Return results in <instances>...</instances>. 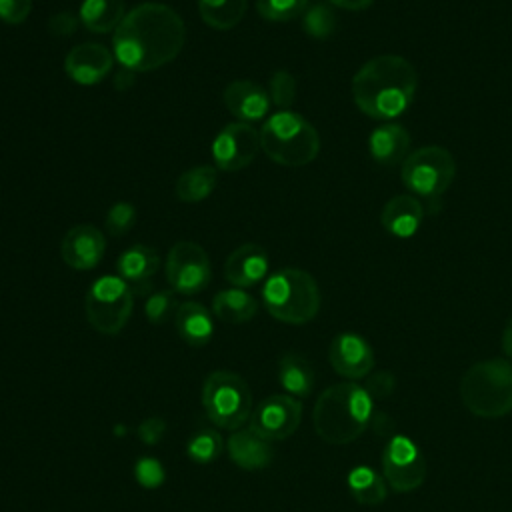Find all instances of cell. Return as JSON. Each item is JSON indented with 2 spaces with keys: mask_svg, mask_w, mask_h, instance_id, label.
<instances>
[{
  "mask_svg": "<svg viewBox=\"0 0 512 512\" xmlns=\"http://www.w3.org/2000/svg\"><path fill=\"white\" fill-rule=\"evenodd\" d=\"M186 40L178 12L160 2H144L126 12L114 30L112 46L118 62L132 72L156 70L172 62Z\"/></svg>",
  "mask_w": 512,
  "mask_h": 512,
  "instance_id": "1",
  "label": "cell"
},
{
  "mask_svg": "<svg viewBox=\"0 0 512 512\" xmlns=\"http://www.w3.org/2000/svg\"><path fill=\"white\" fill-rule=\"evenodd\" d=\"M418 88L416 68L398 54H378L352 78V98L374 120H392L406 112Z\"/></svg>",
  "mask_w": 512,
  "mask_h": 512,
  "instance_id": "2",
  "label": "cell"
},
{
  "mask_svg": "<svg viewBox=\"0 0 512 512\" xmlns=\"http://www.w3.org/2000/svg\"><path fill=\"white\" fill-rule=\"evenodd\" d=\"M372 414L374 400L366 388L346 380L320 392L312 410V424L326 444L344 446L366 432Z\"/></svg>",
  "mask_w": 512,
  "mask_h": 512,
  "instance_id": "3",
  "label": "cell"
},
{
  "mask_svg": "<svg viewBox=\"0 0 512 512\" xmlns=\"http://www.w3.org/2000/svg\"><path fill=\"white\" fill-rule=\"evenodd\" d=\"M460 400L478 418L494 420L512 412V362L488 358L472 364L460 380Z\"/></svg>",
  "mask_w": 512,
  "mask_h": 512,
  "instance_id": "4",
  "label": "cell"
},
{
  "mask_svg": "<svg viewBox=\"0 0 512 512\" xmlns=\"http://www.w3.org/2000/svg\"><path fill=\"white\" fill-rule=\"evenodd\" d=\"M260 148L276 164L300 168L318 156L320 136L302 114L280 110L260 128Z\"/></svg>",
  "mask_w": 512,
  "mask_h": 512,
  "instance_id": "5",
  "label": "cell"
},
{
  "mask_svg": "<svg viewBox=\"0 0 512 512\" xmlns=\"http://www.w3.org/2000/svg\"><path fill=\"white\" fill-rule=\"evenodd\" d=\"M262 300L272 318L284 324H306L320 310V288L306 270L282 268L266 280Z\"/></svg>",
  "mask_w": 512,
  "mask_h": 512,
  "instance_id": "6",
  "label": "cell"
},
{
  "mask_svg": "<svg viewBox=\"0 0 512 512\" xmlns=\"http://www.w3.org/2000/svg\"><path fill=\"white\" fill-rule=\"evenodd\" d=\"M202 408L214 426L234 432L252 416V392L240 374L216 370L202 384Z\"/></svg>",
  "mask_w": 512,
  "mask_h": 512,
  "instance_id": "7",
  "label": "cell"
},
{
  "mask_svg": "<svg viewBox=\"0 0 512 512\" xmlns=\"http://www.w3.org/2000/svg\"><path fill=\"white\" fill-rule=\"evenodd\" d=\"M456 176V160L442 146H422L406 156L400 168L402 184L416 196L438 200Z\"/></svg>",
  "mask_w": 512,
  "mask_h": 512,
  "instance_id": "8",
  "label": "cell"
},
{
  "mask_svg": "<svg viewBox=\"0 0 512 512\" xmlns=\"http://www.w3.org/2000/svg\"><path fill=\"white\" fill-rule=\"evenodd\" d=\"M132 308L134 292L120 276H100L84 298L88 324L106 336L118 334L128 324Z\"/></svg>",
  "mask_w": 512,
  "mask_h": 512,
  "instance_id": "9",
  "label": "cell"
},
{
  "mask_svg": "<svg viewBox=\"0 0 512 512\" xmlns=\"http://www.w3.org/2000/svg\"><path fill=\"white\" fill-rule=\"evenodd\" d=\"M382 476L386 484L400 494L420 488L426 480V460L418 444L408 436H392L380 454Z\"/></svg>",
  "mask_w": 512,
  "mask_h": 512,
  "instance_id": "10",
  "label": "cell"
},
{
  "mask_svg": "<svg viewBox=\"0 0 512 512\" xmlns=\"http://www.w3.org/2000/svg\"><path fill=\"white\" fill-rule=\"evenodd\" d=\"M166 278L176 294L192 296L202 292L212 278L206 250L190 240L176 242L166 258Z\"/></svg>",
  "mask_w": 512,
  "mask_h": 512,
  "instance_id": "11",
  "label": "cell"
},
{
  "mask_svg": "<svg viewBox=\"0 0 512 512\" xmlns=\"http://www.w3.org/2000/svg\"><path fill=\"white\" fill-rule=\"evenodd\" d=\"M300 422L302 402L290 394H272L252 410L248 428L270 442H278L290 438Z\"/></svg>",
  "mask_w": 512,
  "mask_h": 512,
  "instance_id": "12",
  "label": "cell"
},
{
  "mask_svg": "<svg viewBox=\"0 0 512 512\" xmlns=\"http://www.w3.org/2000/svg\"><path fill=\"white\" fill-rule=\"evenodd\" d=\"M260 150V132L248 122L226 124L212 142V158L220 170L246 168Z\"/></svg>",
  "mask_w": 512,
  "mask_h": 512,
  "instance_id": "13",
  "label": "cell"
},
{
  "mask_svg": "<svg viewBox=\"0 0 512 512\" xmlns=\"http://www.w3.org/2000/svg\"><path fill=\"white\" fill-rule=\"evenodd\" d=\"M328 362L336 374L354 382L374 370V350L370 342L356 332H340L328 348Z\"/></svg>",
  "mask_w": 512,
  "mask_h": 512,
  "instance_id": "14",
  "label": "cell"
},
{
  "mask_svg": "<svg viewBox=\"0 0 512 512\" xmlns=\"http://www.w3.org/2000/svg\"><path fill=\"white\" fill-rule=\"evenodd\" d=\"M106 250L104 234L92 224L72 226L60 244L62 260L74 270H92L98 266Z\"/></svg>",
  "mask_w": 512,
  "mask_h": 512,
  "instance_id": "15",
  "label": "cell"
},
{
  "mask_svg": "<svg viewBox=\"0 0 512 512\" xmlns=\"http://www.w3.org/2000/svg\"><path fill=\"white\" fill-rule=\"evenodd\" d=\"M112 64H114L112 52L104 44L82 42V44H76L66 54L64 70L68 78H72L76 84L90 86L104 80V76L112 72Z\"/></svg>",
  "mask_w": 512,
  "mask_h": 512,
  "instance_id": "16",
  "label": "cell"
},
{
  "mask_svg": "<svg viewBox=\"0 0 512 512\" xmlns=\"http://www.w3.org/2000/svg\"><path fill=\"white\" fill-rule=\"evenodd\" d=\"M226 110L240 122L262 120L270 108L268 92L252 80H234L222 94Z\"/></svg>",
  "mask_w": 512,
  "mask_h": 512,
  "instance_id": "17",
  "label": "cell"
},
{
  "mask_svg": "<svg viewBox=\"0 0 512 512\" xmlns=\"http://www.w3.org/2000/svg\"><path fill=\"white\" fill-rule=\"evenodd\" d=\"M226 452L230 460L242 470H262L274 460L272 442L258 436L250 428L234 430L226 440Z\"/></svg>",
  "mask_w": 512,
  "mask_h": 512,
  "instance_id": "18",
  "label": "cell"
},
{
  "mask_svg": "<svg viewBox=\"0 0 512 512\" xmlns=\"http://www.w3.org/2000/svg\"><path fill=\"white\" fill-rule=\"evenodd\" d=\"M268 272V256L258 244H242L224 262V278L236 288L258 284Z\"/></svg>",
  "mask_w": 512,
  "mask_h": 512,
  "instance_id": "19",
  "label": "cell"
},
{
  "mask_svg": "<svg viewBox=\"0 0 512 512\" xmlns=\"http://www.w3.org/2000/svg\"><path fill=\"white\" fill-rule=\"evenodd\" d=\"M158 266V252L146 244H134L126 248L116 262L118 276L132 288L134 294H144L150 290V278L156 274Z\"/></svg>",
  "mask_w": 512,
  "mask_h": 512,
  "instance_id": "20",
  "label": "cell"
},
{
  "mask_svg": "<svg viewBox=\"0 0 512 512\" xmlns=\"http://www.w3.org/2000/svg\"><path fill=\"white\" fill-rule=\"evenodd\" d=\"M424 220V206L414 194L392 196L380 214V222L386 232L396 238H410L418 232Z\"/></svg>",
  "mask_w": 512,
  "mask_h": 512,
  "instance_id": "21",
  "label": "cell"
},
{
  "mask_svg": "<svg viewBox=\"0 0 512 512\" xmlns=\"http://www.w3.org/2000/svg\"><path fill=\"white\" fill-rule=\"evenodd\" d=\"M368 150L372 160L380 166L400 164L410 154V134L398 122H384L372 130Z\"/></svg>",
  "mask_w": 512,
  "mask_h": 512,
  "instance_id": "22",
  "label": "cell"
},
{
  "mask_svg": "<svg viewBox=\"0 0 512 512\" xmlns=\"http://www.w3.org/2000/svg\"><path fill=\"white\" fill-rule=\"evenodd\" d=\"M174 324H176L178 336L194 348L206 346L214 336L212 312L194 300L178 304V310L174 314Z\"/></svg>",
  "mask_w": 512,
  "mask_h": 512,
  "instance_id": "23",
  "label": "cell"
},
{
  "mask_svg": "<svg viewBox=\"0 0 512 512\" xmlns=\"http://www.w3.org/2000/svg\"><path fill=\"white\" fill-rule=\"evenodd\" d=\"M314 368L298 352H284L278 360V382L294 398H308L314 390Z\"/></svg>",
  "mask_w": 512,
  "mask_h": 512,
  "instance_id": "24",
  "label": "cell"
},
{
  "mask_svg": "<svg viewBox=\"0 0 512 512\" xmlns=\"http://www.w3.org/2000/svg\"><path fill=\"white\" fill-rule=\"evenodd\" d=\"M258 312V302L242 288L220 290L212 300V314L228 324H244Z\"/></svg>",
  "mask_w": 512,
  "mask_h": 512,
  "instance_id": "25",
  "label": "cell"
},
{
  "mask_svg": "<svg viewBox=\"0 0 512 512\" xmlns=\"http://www.w3.org/2000/svg\"><path fill=\"white\" fill-rule=\"evenodd\" d=\"M80 22L94 34H106L120 26L124 20V0H82Z\"/></svg>",
  "mask_w": 512,
  "mask_h": 512,
  "instance_id": "26",
  "label": "cell"
},
{
  "mask_svg": "<svg viewBox=\"0 0 512 512\" xmlns=\"http://www.w3.org/2000/svg\"><path fill=\"white\" fill-rule=\"evenodd\" d=\"M350 496L362 506H378L388 496V484L382 474L368 466H354L346 476Z\"/></svg>",
  "mask_w": 512,
  "mask_h": 512,
  "instance_id": "27",
  "label": "cell"
},
{
  "mask_svg": "<svg viewBox=\"0 0 512 512\" xmlns=\"http://www.w3.org/2000/svg\"><path fill=\"white\" fill-rule=\"evenodd\" d=\"M218 176H216V168L202 164V166H192L186 172H182L176 180L174 192L178 196V200L188 202V204H196L206 200L214 188H216Z\"/></svg>",
  "mask_w": 512,
  "mask_h": 512,
  "instance_id": "28",
  "label": "cell"
},
{
  "mask_svg": "<svg viewBox=\"0 0 512 512\" xmlns=\"http://www.w3.org/2000/svg\"><path fill=\"white\" fill-rule=\"evenodd\" d=\"M248 0H198L202 22L214 30L234 28L246 12Z\"/></svg>",
  "mask_w": 512,
  "mask_h": 512,
  "instance_id": "29",
  "label": "cell"
},
{
  "mask_svg": "<svg viewBox=\"0 0 512 512\" xmlns=\"http://www.w3.org/2000/svg\"><path fill=\"white\" fill-rule=\"evenodd\" d=\"M222 450L224 442L216 430H200L186 444V454L196 464L214 462L222 454Z\"/></svg>",
  "mask_w": 512,
  "mask_h": 512,
  "instance_id": "30",
  "label": "cell"
},
{
  "mask_svg": "<svg viewBox=\"0 0 512 512\" xmlns=\"http://www.w3.org/2000/svg\"><path fill=\"white\" fill-rule=\"evenodd\" d=\"M302 28L312 38H318V40L330 38L336 30V14L326 4H316L312 8H306Z\"/></svg>",
  "mask_w": 512,
  "mask_h": 512,
  "instance_id": "31",
  "label": "cell"
},
{
  "mask_svg": "<svg viewBox=\"0 0 512 512\" xmlns=\"http://www.w3.org/2000/svg\"><path fill=\"white\" fill-rule=\"evenodd\" d=\"M308 0H256V10L264 20L286 22L304 14Z\"/></svg>",
  "mask_w": 512,
  "mask_h": 512,
  "instance_id": "32",
  "label": "cell"
},
{
  "mask_svg": "<svg viewBox=\"0 0 512 512\" xmlns=\"http://www.w3.org/2000/svg\"><path fill=\"white\" fill-rule=\"evenodd\" d=\"M178 310L176 292L174 290H158L148 294L144 304V314L152 324H164Z\"/></svg>",
  "mask_w": 512,
  "mask_h": 512,
  "instance_id": "33",
  "label": "cell"
},
{
  "mask_svg": "<svg viewBox=\"0 0 512 512\" xmlns=\"http://www.w3.org/2000/svg\"><path fill=\"white\" fill-rule=\"evenodd\" d=\"M268 96L280 110H288L296 100V78L288 70H276L270 76Z\"/></svg>",
  "mask_w": 512,
  "mask_h": 512,
  "instance_id": "34",
  "label": "cell"
},
{
  "mask_svg": "<svg viewBox=\"0 0 512 512\" xmlns=\"http://www.w3.org/2000/svg\"><path fill=\"white\" fill-rule=\"evenodd\" d=\"M136 222V208L130 202H116L106 214V230L112 236H124Z\"/></svg>",
  "mask_w": 512,
  "mask_h": 512,
  "instance_id": "35",
  "label": "cell"
},
{
  "mask_svg": "<svg viewBox=\"0 0 512 512\" xmlns=\"http://www.w3.org/2000/svg\"><path fill=\"white\" fill-rule=\"evenodd\" d=\"M134 476L140 486L144 488H158L164 482V468L162 464L152 456H142L134 464Z\"/></svg>",
  "mask_w": 512,
  "mask_h": 512,
  "instance_id": "36",
  "label": "cell"
},
{
  "mask_svg": "<svg viewBox=\"0 0 512 512\" xmlns=\"http://www.w3.org/2000/svg\"><path fill=\"white\" fill-rule=\"evenodd\" d=\"M366 392L370 394V398L376 402V400H384L388 398L394 388H396V378L392 372L388 370H378V372H370L366 376Z\"/></svg>",
  "mask_w": 512,
  "mask_h": 512,
  "instance_id": "37",
  "label": "cell"
},
{
  "mask_svg": "<svg viewBox=\"0 0 512 512\" xmlns=\"http://www.w3.org/2000/svg\"><path fill=\"white\" fill-rule=\"evenodd\" d=\"M32 10V0H0V20L18 26L22 24Z\"/></svg>",
  "mask_w": 512,
  "mask_h": 512,
  "instance_id": "38",
  "label": "cell"
},
{
  "mask_svg": "<svg viewBox=\"0 0 512 512\" xmlns=\"http://www.w3.org/2000/svg\"><path fill=\"white\" fill-rule=\"evenodd\" d=\"M166 430V422L160 416H150L138 426V436L144 444H156Z\"/></svg>",
  "mask_w": 512,
  "mask_h": 512,
  "instance_id": "39",
  "label": "cell"
},
{
  "mask_svg": "<svg viewBox=\"0 0 512 512\" xmlns=\"http://www.w3.org/2000/svg\"><path fill=\"white\" fill-rule=\"evenodd\" d=\"M48 28L54 36H70L78 28V18L70 12H58L48 20Z\"/></svg>",
  "mask_w": 512,
  "mask_h": 512,
  "instance_id": "40",
  "label": "cell"
},
{
  "mask_svg": "<svg viewBox=\"0 0 512 512\" xmlns=\"http://www.w3.org/2000/svg\"><path fill=\"white\" fill-rule=\"evenodd\" d=\"M332 6L344 8V10H366L372 6L374 0H328Z\"/></svg>",
  "mask_w": 512,
  "mask_h": 512,
  "instance_id": "41",
  "label": "cell"
},
{
  "mask_svg": "<svg viewBox=\"0 0 512 512\" xmlns=\"http://www.w3.org/2000/svg\"><path fill=\"white\" fill-rule=\"evenodd\" d=\"M502 352L508 360H512V316L508 318L504 330H502Z\"/></svg>",
  "mask_w": 512,
  "mask_h": 512,
  "instance_id": "42",
  "label": "cell"
},
{
  "mask_svg": "<svg viewBox=\"0 0 512 512\" xmlns=\"http://www.w3.org/2000/svg\"><path fill=\"white\" fill-rule=\"evenodd\" d=\"M116 88L118 90H126V88H130V84L134 82V72L132 70H128V68H124L122 72H118L116 74Z\"/></svg>",
  "mask_w": 512,
  "mask_h": 512,
  "instance_id": "43",
  "label": "cell"
}]
</instances>
